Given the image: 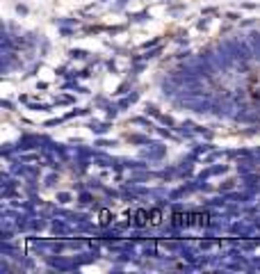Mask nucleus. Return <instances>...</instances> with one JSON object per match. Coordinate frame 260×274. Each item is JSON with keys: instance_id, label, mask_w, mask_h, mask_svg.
<instances>
[{"instance_id": "obj_1", "label": "nucleus", "mask_w": 260, "mask_h": 274, "mask_svg": "<svg viewBox=\"0 0 260 274\" xmlns=\"http://www.w3.org/2000/svg\"><path fill=\"white\" fill-rule=\"evenodd\" d=\"M176 224H206L208 215H173Z\"/></svg>"}]
</instances>
